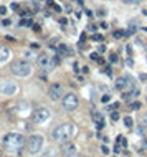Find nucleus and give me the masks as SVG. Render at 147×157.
<instances>
[{
  "mask_svg": "<svg viewBox=\"0 0 147 157\" xmlns=\"http://www.w3.org/2000/svg\"><path fill=\"white\" fill-rule=\"evenodd\" d=\"M61 152H63L64 155H71V154H76V144H73V142H64L63 144V147H61Z\"/></svg>",
  "mask_w": 147,
  "mask_h": 157,
  "instance_id": "nucleus-10",
  "label": "nucleus"
},
{
  "mask_svg": "<svg viewBox=\"0 0 147 157\" xmlns=\"http://www.w3.org/2000/svg\"><path fill=\"white\" fill-rule=\"evenodd\" d=\"M66 157H83V155H79V154H71V155H66Z\"/></svg>",
  "mask_w": 147,
  "mask_h": 157,
  "instance_id": "nucleus-33",
  "label": "nucleus"
},
{
  "mask_svg": "<svg viewBox=\"0 0 147 157\" xmlns=\"http://www.w3.org/2000/svg\"><path fill=\"white\" fill-rule=\"evenodd\" d=\"M111 119H112V121H119V112L112 111V114H111Z\"/></svg>",
  "mask_w": 147,
  "mask_h": 157,
  "instance_id": "nucleus-21",
  "label": "nucleus"
},
{
  "mask_svg": "<svg viewBox=\"0 0 147 157\" xmlns=\"http://www.w3.org/2000/svg\"><path fill=\"white\" fill-rule=\"evenodd\" d=\"M78 96L76 94H73V93H68V94H64L63 96V108H64V111H75L76 108H78Z\"/></svg>",
  "mask_w": 147,
  "mask_h": 157,
  "instance_id": "nucleus-6",
  "label": "nucleus"
},
{
  "mask_svg": "<svg viewBox=\"0 0 147 157\" xmlns=\"http://www.w3.org/2000/svg\"><path fill=\"white\" fill-rule=\"evenodd\" d=\"M3 155V152H2V149H0V157H2Z\"/></svg>",
  "mask_w": 147,
  "mask_h": 157,
  "instance_id": "nucleus-34",
  "label": "nucleus"
},
{
  "mask_svg": "<svg viewBox=\"0 0 147 157\" xmlns=\"http://www.w3.org/2000/svg\"><path fill=\"white\" fill-rule=\"evenodd\" d=\"M122 2H124L126 5H137V3L141 2V0H122Z\"/></svg>",
  "mask_w": 147,
  "mask_h": 157,
  "instance_id": "nucleus-16",
  "label": "nucleus"
},
{
  "mask_svg": "<svg viewBox=\"0 0 147 157\" xmlns=\"http://www.w3.org/2000/svg\"><path fill=\"white\" fill-rule=\"evenodd\" d=\"M27 146H28V152H30V154H38L43 147V136H40V134L30 136Z\"/></svg>",
  "mask_w": 147,
  "mask_h": 157,
  "instance_id": "nucleus-4",
  "label": "nucleus"
},
{
  "mask_svg": "<svg viewBox=\"0 0 147 157\" xmlns=\"http://www.w3.org/2000/svg\"><path fill=\"white\" fill-rule=\"evenodd\" d=\"M93 119L96 121V126H97V129H101V127L104 126V118L99 114V112H96V111L93 112Z\"/></svg>",
  "mask_w": 147,
  "mask_h": 157,
  "instance_id": "nucleus-12",
  "label": "nucleus"
},
{
  "mask_svg": "<svg viewBox=\"0 0 147 157\" xmlns=\"http://www.w3.org/2000/svg\"><path fill=\"white\" fill-rule=\"evenodd\" d=\"M144 13H145V15H147V12H144Z\"/></svg>",
  "mask_w": 147,
  "mask_h": 157,
  "instance_id": "nucleus-35",
  "label": "nucleus"
},
{
  "mask_svg": "<svg viewBox=\"0 0 147 157\" xmlns=\"http://www.w3.org/2000/svg\"><path fill=\"white\" fill-rule=\"evenodd\" d=\"M48 119H50V111H48L46 108L40 106L33 111V121L36 124H43V122H46Z\"/></svg>",
  "mask_w": 147,
  "mask_h": 157,
  "instance_id": "nucleus-7",
  "label": "nucleus"
},
{
  "mask_svg": "<svg viewBox=\"0 0 147 157\" xmlns=\"http://www.w3.org/2000/svg\"><path fill=\"white\" fill-rule=\"evenodd\" d=\"M126 33H127V35H134V33H136V28L130 25V27L127 28V31H126Z\"/></svg>",
  "mask_w": 147,
  "mask_h": 157,
  "instance_id": "nucleus-22",
  "label": "nucleus"
},
{
  "mask_svg": "<svg viewBox=\"0 0 147 157\" xmlns=\"http://www.w3.org/2000/svg\"><path fill=\"white\" fill-rule=\"evenodd\" d=\"M58 65V58L51 60L48 55H40L38 56V66L43 70H53V66Z\"/></svg>",
  "mask_w": 147,
  "mask_h": 157,
  "instance_id": "nucleus-8",
  "label": "nucleus"
},
{
  "mask_svg": "<svg viewBox=\"0 0 147 157\" xmlns=\"http://www.w3.org/2000/svg\"><path fill=\"white\" fill-rule=\"evenodd\" d=\"M10 70H12V73L17 76H28L31 73V66L27 60H17V61H13Z\"/></svg>",
  "mask_w": 147,
  "mask_h": 157,
  "instance_id": "nucleus-3",
  "label": "nucleus"
},
{
  "mask_svg": "<svg viewBox=\"0 0 147 157\" xmlns=\"http://www.w3.org/2000/svg\"><path fill=\"white\" fill-rule=\"evenodd\" d=\"M126 65H127V66H132V65H134L132 58H127V61H126Z\"/></svg>",
  "mask_w": 147,
  "mask_h": 157,
  "instance_id": "nucleus-27",
  "label": "nucleus"
},
{
  "mask_svg": "<svg viewBox=\"0 0 147 157\" xmlns=\"http://www.w3.org/2000/svg\"><path fill=\"white\" fill-rule=\"evenodd\" d=\"M139 78H141V79H142V81H144V79H147V75H144V73H142L141 76H139Z\"/></svg>",
  "mask_w": 147,
  "mask_h": 157,
  "instance_id": "nucleus-31",
  "label": "nucleus"
},
{
  "mask_svg": "<svg viewBox=\"0 0 147 157\" xmlns=\"http://www.w3.org/2000/svg\"><path fill=\"white\" fill-rule=\"evenodd\" d=\"M130 106H132V109H141V103H139V101H134Z\"/></svg>",
  "mask_w": 147,
  "mask_h": 157,
  "instance_id": "nucleus-23",
  "label": "nucleus"
},
{
  "mask_svg": "<svg viewBox=\"0 0 147 157\" xmlns=\"http://www.w3.org/2000/svg\"><path fill=\"white\" fill-rule=\"evenodd\" d=\"M117 60H119V58H117V55H116V53H112L111 56H109V61H111V63H116Z\"/></svg>",
  "mask_w": 147,
  "mask_h": 157,
  "instance_id": "nucleus-20",
  "label": "nucleus"
},
{
  "mask_svg": "<svg viewBox=\"0 0 147 157\" xmlns=\"http://www.w3.org/2000/svg\"><path fill=\"white\" fill-rule=\"evenodd\" d=\"M101 151H103V154H104V155H106V154H109V147H106V146L101 147Z\"/></svg>",
  "mask_w": 147,
  "mask_h": 157,
  "instance_id": "nucleus-25",
  "label": "nucleus"
},
{
  "mask_svg": "<svg viewBox=\"0 0 147 157\" xmlns=\"http://www.w3.org/2000/svg\"><path fill=\"white\" fill-rule=\"evenodd\" d=\"M58 51H60V55H63V56L69 55V50H68L66 45H58Z\"/></svg>",
  "mask_w": 147,
  "mask_h": 157,
  "instance_id": "nucleus-13",
  "label": "nucleus"
},
{
  "mask_svg": "<svg viewBox=\"0 0 147 157\" xmlns=\"http://www.w3.org/2000/svg\"><path fill=\"white\" fill-rule=\"evenodd\" d=\"M91 58L93 60H97V53H91Z\"/></svg>",
  "mask_w": 147,
  "mask_h": 157,
  "instance_id": "nucleus-32",
  "label": "nucleus"
},
{
  "mask_svg": "<svg viewBox=\"0 0 147 157\" xmlns=\"http://www.w3.org/2000/svg\"><path fill=\"white\" fill-rule=\"evenodd\" d=\"M3 144L9 149L18 151V149H22L23 144H25V137H23L22 134H18V132H10V134H7L5 137H3Z\"/></svg>",
  "mask_w": 147,
  "mask_h": 157,
  "instance_id": "nucleus-2",
  "label": "nucleus"
},
{
  "mask_svg": "<svg viewBox=\"0 0 147 157\" xmlns=\"http://www.w3.org/2000/svg\"><path fill=\"white\" fill-rule=\"evenodd\" d=\"M103 51H106V46L101 45V46H99V53H103Z\"/></svg>",
  "mask_w": 147,
  "mask_h": 157,
  "instance_id": "nucleus-30",
  "label": "nucleus"
},
{
  "mask_svg": "<svg viewBox=\"0 0 147 157\" xmlns=\"http://www.w3.org/2000/svg\"><path fill=\"white\" fill-rule=\"evenodd\" d=\"M0 13H2V15L7 13V9H5V7H0Z\"/></svg>",
  "mask_w": 147,
  "mask_h": 157,
  "instance_id": "nucleus-28",
  "label": "nucleus"
},
{
  "mask_svg": "<svg viewBox=\"0 0 147 157\" xmlns=\"http://www.w3.org/2000/svg\"><path fill=\"white\" fill-rule=\"evenodd\" d=\"M109 99H111V96H109V94H104L103 98H101V101H103V103H109Z\"/></svg>",
  "mask_w": 147,
  "mask_h": 157,
  "instance_id": "nucleus-24",
  "label": "nucleus"
},
{
  "mask_svg": "<svg viewBox=\"0 0 147 157\" xmlns=\"http://www.w3.org/2000/svg\"><path fill=\"white\" fill-rule=\"evenodd\" d=\"M122 37H124V31H122V30H116V31H114V38H122Z\"/></svg>",
  "mask_w": 147,
  "mask_h": 157,
  "instance_id": "nucleus-17",
  "label": "nucleus"
},
{
  "mask_svg": "<svg viewBox=\"0 0 147 157\" xmlns=\"http://www.w3.org/2000/svg\"><path fill=\"white\" fill-rule=\"evenodd\" d=\"M64 96V88L61 83H53L50 86V89H48V98L51 99V101H58Z\"/></svg>",
  "mask_w": 147,
  "mask_h": 157,
  "instance_id": "nucleus-5",
  "label": "nucleus"
},
{
  "mask_svg": "<svg viewBox=\"0 0 147 157\" xmlns=\"http://www.w3.org/2000/svg\"><path fill=\"white\" fill-rule=\"evenodd\" d=\"M0 93L5 96H12L17 93V84L15 81H12V79H5V81L0 83Z\"/></svg>",
  "mask_w": 147,
  "mask_h": 157,
  "instance_id": "nucleus-9",
  "label": "nucleus"
},
{
  "mask_svg": "<svg viewBox=\"0 0 147 157\" xmlns=\"http://www.w3.org/2000/svg\"><path fill=\"white\" fill-rule=\"evenodd\" d=\"M10 58V50L7 46H0V63L7 61Z\"/></svg>",
  "mask_w": 147,
  "mask_h": 157,
  "instance_id": "nucleus-11",
  "label": "nucleus"
},
{
  "mask_svg": "<svg viewBox=\"0 0 147 157\" xmlns=\"http://www.w3.org/2000/svg\"><path fill=\"white\" fill-rule=\"evenodd\" d=\"M76 126L71 122H64V124H60V126H56L55 129L51 132V139L56 141V142H68V141H71L73 137L76 136Z\"/></svg>",
  "mask_w": 147,
  "mask_h": 157,
  "instance_id": "nucleus-1",
  "label": "nucleus"
},
{
  "mask_svg": "<svg viewBox=\"0 0 147 157\" xmlns=\"http://www.w3.org/2000/svg\"><path fill=\"white\" fill-rule=\"evenodd\" d=\"M117 108H119V104H117V103H114V104H109V106H108V111H116Z\"/></svg>",
  "mask_w": 147,
  "mask_h": 157,
  "instance_id": "nucleus-19",
  "label": "nucleus"
},
{
  "mask_svg": "<svg viewBox=\"0 0 147 157\" xmlns=\"http://www.w3.org/2000/svg\"><path fill=\"white\" fill-rule=\"evenodd\" d=\"M20 27H33V22H31L30 18H23L22 22H20Z\"/></svg>",
  "mask_w": 147,
  "mask_h": 157,
  "instance_id": "nucleus-15",
  "label": "nucleus"
},
{
  "mask_svg": "<svg viewBox=\"0 0 147 157\" xmlns=\"http://www.w3.org/2000/svg\"><path fill=\"white\" fill-rule=\"evenodd\" d=\"M91 38L94 40V42H103V35H99V33H94Z\"/></svg>",
  "mask_w": 147,
  "mask_h": 157,
  "instance_id": "nucleus-18",
  "label": "nucleus"
},
{
  "mask_svg": "<svg viewBox=\"0 0 147 157\" xmlns=\"http://www.w3.org/2000/svg\"><path fill=\"white\" fill-rule=\"evenodd\" d=\"M73 68H75V73H79V66H78V63H75V66H73Z\"/></svg>",
  "mask_w": 147,
  "mask_h": 157,
  "instance_id": "nucleus-29",
  "label": "nucleus"
},
{
  "mask_svg": "<svg viewBox=\"0 0 147 157\" xmlns=\"http://www.w3.org/2000/svg\"><path fill=\"white\" fill-rule=\"evenodd\" d=\"M51 7H53V10H55V12H61V7L60 5H55V3H53Z\"/></svg>",
  "mask_w": 147,
  "mask_h": 157,
  "instance_id": "nucleus-26",
  "label": "nucleus"
},
{
  "mask_svg": "<svg viewBox=\"0 0 147 157\" xmlns=\"http://www.w3.org/2000/svg\"><path fill=\"white\" fill-rule=\"evenodd\" d=\"M124 126L126 127H132L134 126V119L129 118V116H126V118H124Z\"/></svg>",
  "mask_w": 147,
  "mask_h": 157,
  "instance_id": "nucleus-14",
  "label": "nucleus"
}]
</instances>
